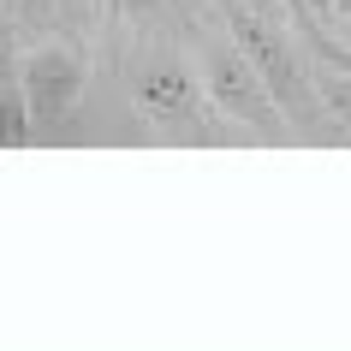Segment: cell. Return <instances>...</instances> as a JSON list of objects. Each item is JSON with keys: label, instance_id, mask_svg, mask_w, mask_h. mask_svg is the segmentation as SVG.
Returning a JSON list of instances; mask_svg holds the SVG:
<instances>
[{"label": "cell", "instance_id": "1", "mask_svg": "<svg viewBox=\"0 0 351 351\" xmlns=\"http://www.w3.org/2000/svg\"><path fill=\"white\" fill-rule=\"evenodd\" d=\"M185 24V19H179ZM173 19H131V24H95L90 66L119 90L125 108V137L143 143H191V149H226L250 143L232 119L208 108L191 42H179Z\"/></svg>", "mask_w": 351, "mask_h": 351}, {"label": "cell", "instance_id": "2", "mask_svg": "<svg viewBox=\"0 0 351 351\" xmlns=\"http://www.w3.org/2000/svg\"><path fill=\"white\" fill-rule=\"evenodd\" d=\"M179 36L191 42V60H197V77H203L208 108L221 113V119H232L250 143H292L286 113L274 108V95H268V84H262V72L250 66V54H244L239 42L226 36L221 12H215L208 0H191V6H185Z\"/></svg>", "mask_w": 351, "mask_h": 351}, {"label": "cell", "instance_id": "3", "mask_svg": "<svg viewBox=\"0 0 351 351\" xmlns=\"http://www.w3.org/2000/svg\"><path fill=\"white\" fill-rule=\"evenodd\" d=\"M19 90H24L36 137H72V125L84 119L90 90H95V66H90L84 36L48 30L30 48H19Z\"/></svg>", "mask_w": 351, "mask_h": 351}, {"label": "cell", "instance_id": "4", "mask_svg": "<svg viewBox=\"0 0 351 351\" xmlns=\"http://www.w3.org/2000/svg\"><path fill=\"white\" fill-rule=\"evenodd\" d=\"M310 77H315V101H322L328 137L333 143H351V77L328 72V66H315V60H310Z\"/></svg>", "mask_w": 351, "mask_h": 351}, {"label": "cell", "instance_id": "5", "mask_svg": "<svg viewBox=\"0 0 351 351\" xmlns=\"http://www.w3.org/2000/svg\"><path fill=\"white\" fill-rule=\"evenodd\" d=\"M0 19L19 24V36H48V30H60L54 0H0Z\"/></svg>", "mask_w": 351, "mask_h": 351}, {"label": "cell", "instance_id": "6", "mask_svg": "<svg viewBox=\"0 0 351 351\" xmlns=\"http://www.w3.org/2000/svg\"><path fill=\"white\" fill-rule=\"evenodd\" d=\"M208 6H215L221 19H280V24H292L280 0H208Z\"/></svg>", "mask_w": 351, "mask_h": 351}, {"label": "cell", "instance_id": "7", "mask_svg": "<svg viewBox=\"0 0 351 351\" xmlns=\"http://www.w3.org/2000/svg\"><path fill=\"white\" fill-rule=\"evenodd\" d=\"M328 36H333V42H339V36L351 42V0H333V12H328Z\"/></svg>", "mask_w": 351, "mask_h": 351}, {"label": "cell", "instance_id": "8", "mask_svg": "<svg viewBox=\"0 0 351 351\" xmlns=\"http://www.w3.org/2000/svg\"><path fill=\"white\" fill-rule=\"evenodd\" d=\"M304 6H310V19L322 24V30H328V12H333V0H304Z\"/></svg>", "mask_w": 351, "mask_h": 351}]
</instances>
